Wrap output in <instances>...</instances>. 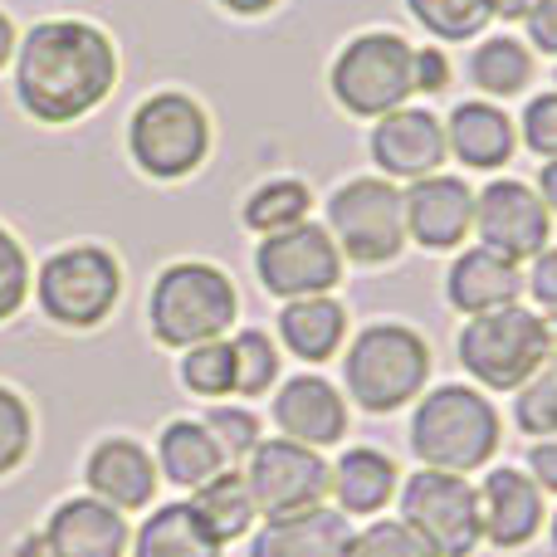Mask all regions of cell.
<instances>
[{"instance_id":"bcb514c9","label":"cell","mask_w":557,"mask_h":557,"mask_svg":"<svg viewBox=\"0 0 557 557\" xmlns=\"http://www.w3.org/2000/svg\"><path fill=\"white\" fill-rule=\"evenodd\" d=\"M529 5H533V0H490V10L499 20H523V15H529Z\"/></svg>"},{"instance_id":"ee69618b","label":"cell","mask_w":557,"mask_h":557,"mask_svg":"<svg viewBox=\"0 0 557 557\" xmlns=\"http://www.w3.org/2000/svg\"><path fill=\"white\" fill-rule=\"evenodd\" d=\"M533 191H539V196H543V206H548V211L557 215V157L539 172V186H533Z\"/></svg>"},{"instance_id":"f35d334b","label":"cell","mask_w":557,"mask_h":557,"mask_svg":"<svg viewBox=\"0 0 557 557\" xmlns=\"http://www.w3.org/2000/svg\"><path fill=\"white\" fill-rule=\"evenodd\" d=\"M450 59L441 54L435 45H425V49H416L411 54V88L416 94H445L450 88Z\"/></svg>"},{"instance_id":"ffe728a7","label":"cell","mask_w":557,"mask_h":557,"mask_svg":"<svg viewBox=\"0 0 557 557\" xmlns=\"http://www.w3.org/2000/svg\"><path fill=\"white\" fill-rule=\"evenodd\" d=\"M480 509H484V543L513 553L543 529V490L529 480V470L513 465H494L480 484Z\"/></svg>"},{"instance_id":"83f0119b","label":"cell","mask_w":557,"mask_h":557,"mask_svg":"<svg viewBox=\"0 0 557 557\" xmlns=\"http://www.w3.org/2000/svg\"><path fill=\"white\" fill-rule=\"evenodd\" d=\"M313 211V191H308L298 176H274V182L255 186L240 206V225L255 235H274V231H288V225L308 221Z\"/></svg>"},{"instance_id":"d590c367","label":"cell","mask_w":557,"mask_h":557,"mask_svg":"<svg viewBox=\"0 0 557 557\" xmlns=\"http://www.w3.org/2000/svg\"><path fill=\"white\" fill-rule=\"evenodd\" d=\"M206 431L215 435V445H221L225 460H245V455L264 441V435H260V416L245 411V406H221V401H215L211 416H206Z\"/></svg>"},{"instance_id":"ba28073f","label":"cell","mask_w":557,"mask_h":557,"mask_svg":"<svg viewBox=\"0 0 557 557\" xmlns=\"http://www.w3.org/2000/svg\"><path fill=\"white\" fill-rule=\"evenodd\" d=\"M411 54L396 29H362L352 35L333 59V74H327V88L343 103V113L352 117H386L392 108H401L411 88Z\"/></svg>"},{"instance_id":"277c9868","label":"cell","mask_w":557,"mask_h":557,"mask_svg":"<svg viewBox=\"0 0 557 557\" xmlns=\"http://www.w3.org/2000/svg\"><path fill=\"white\" fill-rule=\"evenodd\" d=\"M431 382V347L406 323H367L343 352V386L367 416L411 406Z\"/></svg>"},{"instance_id":"8fae6325","label":"cell","mask_w":557,"mask_h":557,"mask_svg":"<svg viewBox=\"0 0 557 557\" xmlns=\"http://www.w3.org/2000/svg\"><path fill=\"white\" fill-rule=\"evenodd\" d=\"M245 484H250L255 513L264 519H284V513L313 509L333 490V465L318 450L288 441V435H270L245 455Z\"/></svg>"},{"instance_id":"e0dca14e","label":"cell","mask_w":557,"mask_h":557,"mask_svg":"<svg viewBox=\"0 0 557 557\" xmlns=\"http://www.w3.org/2000/svg\"><path fill=\"white\" fill-rule=\"evenodd\" d=\"M274 425H278V435L308 445V450H327V445H337L347 435V401L318 372L288 376L274 392Z\"/></svg>"},{"instance_id":"7c38bea8","label":"cell","mask_w":557,"mask_h":557,"mask_svg":"<svg viewBox=\"0 0 557 557\" xmlns=\"http://www.w3.org/2000/svg\"><path fill=\"white\" fill-rule=\"evenodd\" d=\"M255 274L260 288L274 298H313V294H333L343 278V250L327 235V225L298 221L288 231H274L260 240L255 250Z\"/></svg>"},{"instance_id":"ab89813d","label":"cell","mask_w":557,"mask_h":557,"mask_svg":"<svg viewBox=\"0 0 557 557\" xmlns=\"http://www.w3.org/2000/svg\"><path fill=\"white\" fill-rule=\"evenodd\" d=\"M529 294L539 298L548 313H557V245H548L543 255H533V270H529Z\"/></svg>"},{"instance_id":"44dd1931","label":"cell","mask_w":557,"mask_h":557,"mask_svg":"<svg viewBox=\"0 0 557 557\" xmlns=\"http://www.w3.org/2000/svg\"><path fill=\"white\" fill-rule=\"evenodd\" d=\"M519 294H523L519 264L494 255V250H484V245L465 250L460 260L450 264V274H445V304L465 318L509 308V304H519Z\"/></svg>"},{"instance_id":"cb8c5ba5","label":"cell","mask_w":557,"mask_h":557,"mask_svg":"<svg viewBox=\"0 0 557 557\" xmlns=\"http://www.w3.org/2000/svg\"><path fill=\"white\" fill-rule=\"evenodd\" d=\"M225 465L231 460L221 455V445H215V435L206 431V421H186V416H176V421L162 425V441H157V470H162L166 484H176V490H201V484H211Z\"/></svg>"},{"instance_id":"4dcf8cb0","label":"cell","mask_w":557,"mask_h":557,"mask_svg":"<svg viewBox=\"0 0 557 557\" xmlns=\"http://www.w3.org/2000/svg\"><path fill=\"white\" fill-rule=\"evenodd\" d=\"M406 10L416 15V25H421L425 35L450 39V45L474 39L494 20L490 0H406Z\"/></svg>"},{"instance_id":"4fadbf2b","label":"cell","mask_w":557,"mask_h":557,"mask_svg":"<svg viewBox=\"0 0 557 557\" xmlns=\"http://www.w3.org/2000/svg\"><path fill=\"white\" fill-rule=\"evenodd\" d=\"M474 235H480L484 250L523 264V260L548 250L553 211L543 206V196L533 191L529 182L499 176V182H490L480 196H474Z\"/></svg>"},{"instance_id":"8992f818","label":"cell","mask_w":557,"mask_h":557,"mask_svg":"<svg viewBox=\"0 0 557 557\" xmlns=\"http://www.w3.org/2000/svg\"><path fill=\"white\" fill-rule=\"evenodd\" d=\"M211 113L182 88H157L127 117V157L152 182H182L211 157Z\"/></svg>"},{"instance_id":"8d00e7d4","label":"cell","mask_w":557,"mask_h":557,"mask_svg":"<svg viewBox=\"0 0 557 557\" xmlns=\"http://www.w3.org/2000/svg\"><path fill=\"white\" fill-rule=\"evenodd\" d=\"M25 298H29V255H25V245L0 225V323H10Z\"/></svg>"},{"instance_id":"f546056e","label":"cell","mask_w":557,"mask_h":557,"mask_svg":"<svg viewBox=\"0 0 557 557\" xmlns=\"http://www.w3.org/2000/svg\"><path fill=\"white\" fill-rule=\"evenodd\" d=\"M182 386L191 396H206V401L235 396V347L225 343V337L186 347L182 352Z\"/></svg>"},{"instance_id":"484cf974","label":"cell","mask_w":557,"mask_h":557,"mask_svg":"<svg viewBox=\"0 0 557 557\" xmlns=\"http://www.w3.org/2000/svg\"><path fill=\"white\" fill-rule=\"evenodd\" d=\"M133 557H225V543L201 523L191 499L162 504L133 533Z\"/></svg>"},{"instance_id":"e575fe53","label":"cell","mask_w":557,"mask_h":557,"mask_svg":"<svg viewBox=\"0 0 557 557\" xmlns=\"http://www.w3.org/2000/svg\"><path fill=\"white\" fill-rule=\"evenodd\" d=\"M35 445V421H29V406L20 392L0 386V474L20 470Z\"/></svg>"},{"instance_id":"d6986e66","label":"cell","mask_w":557,"mask_h":557,"mask_svg":"<svg viewBox=\"0 0 557 557\" xmlns=\"http://www.w3.org/2000/svg\"><path fill=\"white\" fill-rule=\"evenodd\" d=\"M84 480H88V494H94V499L133 513V509H147V504L157 499V480H162V470H157V460L137 441H127V435H108V441H98L94 450H88Z\"/></svg>"},{"instance_id":"f1b7e54d","label":"cell","mask_w":557,"mask_h":557,"mask_svg":"<svg viewBox=\"0 0 557 557\" xmlns=\"http://www.w3.org/2000/svg\"><path fill=\"white\" fill-rule=\"evenodd\" d=\"M470 78H474V88H480V94H494V98L523 94V88H529V78H533L529 45H519L513 35L484 39V45L470 54Z\"/></svg>"},{"instance_id":"7a4b0ae2","label":"cell","mask_w":557,"mask_h":557,"mask_svg":"<svg viewBox=\"0 0 557 557\" xmlns=\"http://www.w3.org/2000/svg\"><path fill=\"white\" fill-rule=\"evenodd\" d=\"M499 411L490 406V396L480 386L445 382L416 401L411 411V441L416 460L425 470H450V474H474L494 460L499 450Z\"/></svg>"},{"instance_id":"7dc6e473","label":"cell","mask_w":557,"mask_h":557,"mask_svg":"<svg viewBox=\"0 0 557 557\" xmlns=\"http://www.w3.org/2000/svg\"><path fill=\"white\" fill-rule=\"evenodd\" d=\"M15 557H49V548H45V539H39V533H35V539L25 543V553L15 548Z\"/></svg>"},{"instance_id":"2e32d148","label":"cell","mask_w":557,"mask_h":557,"mask_svg":"<svg viewBox=\"0 0 557 557\" xmlns=\"http://www.w3.org/2000/svg\"><path fill=\"white\" fill-rule=\"evenodd\" d=\"M39 539H45L49 557H127L133 548V529H127L123 509L94 499V494L59 504L45 519Z\"/></svg>"},{"instance_id":"d4e9b609","label":"cell","mask_w":557,"mask_h":557,"mask_svg":"<svg viewBox=\"0 0 557 557\" xmlns=\"http://www.w3.org/2000/svg\"><path fill=\"white\" fill-rule=\"evenodd\" d=\"M278 337L294 357L304 362H327L337 347L347 343V308L333 294H313V298H288L278 308Z\"/></svg>"},{"instance_id":"30bf717a","label":"cell","mask_w":557,"mask_h":557,"mask_svg":"<svg viewBox=\"0 0 557 557\" xmlns=\"http://www.w3.org/2000/svg\"><path fill=\"white\" fill-rule=\"evenodd\" d=\"M401 523L416 529L441 557H470L484 543V509L480 490L465 474L450 470H416L401 484Z\"/></svg>"},{"instance_id":"9c48e42d","label":"cell","mask_w":557,"mask_h":557,"mask_svg":"<svg viewBox=\"0 0 557 557\" xmlns=\"http://www.w3.org/2000/svg\"><path fill=\"white\" fill-rule=\"evenodd\" d=\"M117 294H123V270H117L113 250H103V245L54 250L35 274V298L45 308V318L59 327H74V333L108 323V313L117 308Z\"/></svg>"},{"instance_id":"d6a6232c","label":"cell","mask_w":557,"mask_h":557,"mask_svg":"<svg viewBox=\"0 0 557 557\" xmlns=\"http://www.w3.org/2000/svg\"><path fill=\"white\" fill-rule=\"evenodd\" d=\"M231 347H235V396H245V401H260V396L278 382V352H274V343L260 333V327H245V333L231 337Z\"/></svg>"},{"instance_id":"b9f144b4","label":"cell","mask_w":557,"mask_h":557,"mask_svg":"<svg viewBox=\"0 0 557 557\" xmlns=\"http://www.w3.org/2000/svg\"><path fill=\"white\" fill-rule=\"evenodd\" d=\"M529 480L543 494H557V435H548V441H539L529 450Z\"/></svg>"},{"instance_id":"603a6c76","label":"cell","mask_w":557,"mask_h":557,"mask_svg":"<svg viewBox=\"0 0 557 557\" xmlns=\"http://www.w3.org/2000/svg\"><path fill=\"white\" fill-rule=\"evenodd\" d=\"M513 143H519V133H513L509 113L494 103H480V98L460 103L450 113V123H445V147H450L465 166H474V172H499V166H509Z\"/></svg>"},{"instance_id":"f6af8a7d","label":"cell","mask_w":557,"mask_h":557,"mask_svg":"<svg viewBox=\"0 0 557 557\" xmlns=\"http://www.w3.org/2000/svg\"><path fill=\"white\" fill-rule=\"evenodd\" d=\"M15 59V25H10V15L0 10V69Z\"/></svg>"},{"instance_id":"5bb4252c","label":"cell","mask_w":557,"mask_h":557,"mask_svg":"<svg viewBox=\"0 0 557 557\" xmlns=\"http://www.w3.org/2000/svg\"><path fill=\"white\" fill-rule=\"evenodd\" d=\"M367 152H372L376 172H382L386 182H421V176L441 172L450 147H445V123L431 113V108L401 103L372 123Z\"/></svg>"},{"instance_id":"4316f807","label":"cell","mask_w":557,"mask_h":557,"mask_svg":"<svg viewBox=\"0 0 557 557\" xmlns=\"http://www.w3.org/2000/svg\"><path fill=\"white\" fill-rule=\"evenodd\" d=\"M191 509L201 513V523L221 543L245 539V533H250V523H255L250 484H245V474H235V470H221L211 484H201V490H196V499H191Z\"/></svg>"},{"instance_id":"5b68a950","label":"cell","mask_w":557,"mask_h":557,"mask_svg":"<svg viewBox=\"0 0 557 557\" xmlns=\"http://www.w3.org/2000/svg\"><path fill=\"white\" fill-rule=\"evenodd\" d=\"M557 352L553 327L543 313L523 304L494 308V313H474L455 337V357L460 367L490 392H519L533 372Z\"/></svg>"},{"instance_id":"60d3db41","label":"cell","mask_w":557,"mask_h":557,"mask_svg":"<svg viewBox=\"0 0 557 557\" xmlns=\"http://www.w3.org/2000/svg\"><path fill=\"white\" fill-rule=\"evenodd\" d=\"M529 39L543 54H557V0H533L529 5Z\"/></svg>"},{"instance_id":"74e56055","label":"cell","mask_w":557,"mask_h":557,"mask_svg":"<svg viewBox=\"0 0 557 557\" xmlns=\"http://www.w3.org/2000/svg\"><path fill=\"white\" fill-rule=\"evenodd\" d=\"M523 143L539 157H557V94H539L523 108Z\"/></svg>"},{"instance_id":"7bdbcfd3","label":"cell","mask_w":557,"mask_h":557,"mask_svg":"<svg viewBox=\"0 0 557 557\" xmlns=\"http://www.w3.org/2000/svg\"><path fill=\"white\" fill-rule=\"evenodd\" d=\"M215 5L231 10V15H240V20H255V15H270L278 0H215Z\"/></svg>"},{"instance_id":"9a60e30c","label":"cell","mask_w":557,"mask_h":557,"mask_svg":"<svg viewBox=\"0 0 557 557\" xmlns=\"http://www.w3.org/2000/svg\"><path fill=\"white\" fill-rule=\"evenodd\" d=\"M406 201V240H416L421 250H460L474 231V191L465 176H421L401 191Z\"/></svg>"},{"instance_id":"6da1fadb","label":"cell","mask_w":557,"mask_h":557,"mask_svg":"<svg viewBox=\"0 0 557 557\" xmlns=\"http://www.w3.org/2000/svg\"><path fill=\"white\" fill-rule=\"evenodd\" d=\"M10 64H15V103L45 127L88 117L117 84L113 39L88 20L29 25Z\"/></svg>"},{"instance_id":"836d02e7","label":"cell","mask_w":557,"mask_h":557,"mask_svg":"<svg viewBox=\"0 0 557 557\" xmlns=\"http://www.w3.org/2000/svg\"><path fill=\"white\" fill-rule=\"evenodd\" d=\"M352 557H441L416 529H406L401 519H372L367 533H357Z\"/></svg>"},{"instance_id":"52a82bcc","label":"cell","mask_w":557,"mask_h":557,"mask_svg":"<svg viewBox=\"0 0 557 557\" xmlns=\"http://www.w3.org/2000/svg\"><path fill=\"white\" fill-rule=\"evenodd\" d=\"M327 235L343 260L362 270H382L406 250V201L386 176H352L327 196Z\"/></svg>"},{"instance_id":"3957f363","label":"cell","mask_w":557,"mask_h":557,"mask_svg":"<svg viewBox=\"0 0 557 557\" xmlns=\"http://www.w3.org/2000/svg\"><path fill=\"white\" fill-rule=\"evenodd\" d=\"M240 313V294H235L231 274L215 270L206 260H176L152 278L147 294V327L162 347L186 352L196 343H215Z\"/></svg>"},{"instance_id":"c3c4849f","label":"cell","mask_w":557,"mask_h":557,"mask_svg":"<svg viewBox=\"0 0 557 557\" xmlns=\"http://www.w3.org/2000/svg\"><path fill=\"white\" fill-rule=\"evenodd\" d=\"M553 557H557V513H553Z\"/></svg>"},{"instance_id":"7402d4cb","label":"cell","mask_w":557,"mask_h":557,"mask_svg":"<svg viewBox=\"0 0 557 557\" xmlns=\"http://www.w3.org/2000/svg\"><path fill=\"white\" fill-rule=\"evenodd\" d=\"M396 490H401V474H396L392 455L372 450V445H352L337 455L327 494H337V509L347 519H376L386 504H396Z\"/></svg>"},{"instance_id":"1f68e13d","label":"cell","mask_w":557,"mask_h":557,"mask_svg":"<svg viewBox=\"0 0 557 557\" xmlns=\"http://www.w3.org/2000/svg\"><path fill=\"white\" fill-rule=\"evenodd\" d=\"M513 421H519V431L533 435V441L557 435V352L513 392Z\"/></svg>"},{"instance_id":"ac0fdd59","label":"cell","mask_w":557,"mask_h":557,"mask_svg":"<svg viewBox=\"0 0 557 557\" xmlns=\"http://www.w3.org/2000/svg\"><path fill=\"white\" fill-rule=\"evenodd\" d=\"M357 533L343 509H313L284 513V519H264L250 539V557H352Z\"/></svg>"}]
</instances>
